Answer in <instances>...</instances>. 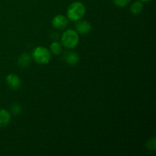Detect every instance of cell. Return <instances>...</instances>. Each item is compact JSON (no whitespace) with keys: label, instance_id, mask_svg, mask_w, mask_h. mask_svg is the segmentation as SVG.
Listing matches in <instances>:
<instances>
[{"label":"cell","instance_id":"6da1fadb","mask_svg":"<svg viewBox=\"0 0 156 156\" xmlns=\"http://www.w3.org/2000/svg\"><path fill=\"white\" fill-rule=\"evenodd\" d=\"M86 12L85 5L79 1L74 2L67 9V18L72 21H77L82 19Z\"/></svg>","mask_w":156,"mask_h":156},{"label":"cell","instance_id":"7a4b0ae2","mask_svg":"<svg viewBox=\"0 0 156 156\" xmlns=\"http://www.w3.org/2000/svg\"><path fill=\"white\" fill-rule=\"evenodd\" d=\"M61 42L63 47L68 49H74L79 43V36L75 30H66L61 37Z\"/></svg>","mask_w":156,"mask_h":156},{"label":"cell","instance_id":"3957f363","mask_svg":"<svg viewBox=\"0 0 156 156\" xmlns=\"http://www.w3.org/2000/svg\"><path fill=\"white\" fill-rule=\"evenodd\" d=\"M33 59L37 63L44 65L50 62L51 59V53L47 48L44 47H37L32 53Z\"/></svg>","mask_w":156,"mask_h":156},{"label":"cell","instance_id":"277c9868","mask_svg":"<svg viewBox=\"0 0 156 156\" xmlns=\"http://www.w3.org/2000/svg\"><path fill=\"white\" fill-rule=\"evenodd\" d=\"M69 24V19L63 15H57L52 20V25L54 28L62 29L66 28Z\"/></svg>","mask_w":156,"mask_h":156},{"label":"cell","instance_id":"5b68a950","mask_svg":"<svg viewBox=\"0 0 156 156\" xmlns=\"http://www.w3.org/2000/svg\"><path fill=\"white\" fill-rule=\"evenodd\" d=\"M91 30V24L86 20H79L76 21V30L81 34H87Z\"/></svg>","mask_w":156,"mask_h":156},{"label":"cell","instance_id":"8992f818","mask_svg":"<svg viewBox=\"0 0 156 156\" xmlns=\"http://www.w3.org/2000/svg\"><path fill=\"white\" fill-rule=\"evenodd\" d=\"M6 83L9 88L16 90L21 86V79L17 75L9 74L6 77Z\"/></svg>","mask_w":156,"mask_h":156},{"label":"cell","instance_id":"52a82bcc","mask_svg":"<svg viewBox=\"0 0 156 156\" xmlns=\"http://www.w3.org/2000/svg\"><path fill=\"white\" fill-rule=\"evenodd\" d=\"M64 59L69 65L75 66L79 62V56L76 52H66L64 55Z\"/></svg>","mask_w":156,"mask_h":156},{"label":"cell","instance_id":"ba28073f","mask_svg":"<svg viewBox=\"0 0 156 156\" xmlns=\"http://www.w3.org/2000/svg\"><path fill=\"white\" fill-rule=\"evenodd\" d=\"M11 121V114L5 109H0V127H5Z\"/></svg>","mask_w":156,"mask_h":156},{"label":"cell","instance_id":"9c48e42d","mask_svg":"<svg viewBox=\"0 0 156 156\" xmlns=\"http://www.w3.org/2000/svg\"><path fill=\"white\" fill-rule=\"evenodd\" d=\"M30 62H31V56L27 53H23L18 57V65H19V66L22 67V68H26V67L29 66Z\"/></svg>","mask_w":156,"mask_h":156},{"label":"cell","instance_id":"30bf717a","mask_svg":"<svg viewBox=\"0 0 156 156\" xmlns=\"http://www.w3.org/2000/svg\"><path fill=\"white\" fill-rule=\"evenodd\" d=\"M143 3L141 1H136L132 3L130 5V12L134 15H138L143 12Z\"/></svg>","mask_w":156,"mask_h":156},{"label":"cell","instance_id":"8fae6325","mask_svg":"<svg viewBox=\"0 0 156 156\" xmlns=\"http://www.w3.org/2000/svg\"><path fill=\"white\" fill-rule=\"evenodd\" d=\"M50 53H53V55H59L62 53V44L59 42H53L51 44H50Z\"/></svg>","mask_w":156,"mask_h":156},{"label":"cell","instance_id":"7c38bea8","mask_svg":"<svg viewBox=\"0 0 156 156\" xmlns=\"http://www.w3.org/2000/svg\"><path fill=\"white\" fill-rule=\"evenodd\" d=\"M22 111V108L20 105L18 104H14L13 105H12L11 107V112L12 114H13L14 115H19L20 114Z\"/></svg>","mask_w":156,"mask_h":156},{"label":"cell","instance_id":"4fadbf2b","mask_svg":"<svg viewBox=\"0 0 156 156\" xmlns=\"http://www.w3.org/2000/svg\"><path fill=\"white\" fill-rule=\"evenodd\" d=\"M130 1L131 0H113L114 4L120 8H123L125 7V6H126L129 2H130Z\"/></svg>","mask_w":156,"mask_h":156},{"label":"cell","instance_id":"5bb4252c","mask_svg":"<svg viewBox=\"0 0 156 156\" xmlns=\"http://www.w3.org/2000/svg\"><path fill=\"white\" fill-rule=\"evenodd\" d=\"M146 146H147V148L149 149V150H152V151L155 150L156 148L155 139L152 138L151 139V140H149V142L147 143V144H146Z\"/></svg>","mask_w":156,"mask_h":156},{"label":"cell","instance_id":"9a60e30c","mask_svg":"<svg viewBox=\"0 0 156 156\" xmlns=\"http://www.w3.org/2000/svg\"><path fill=\"white\" fill-rule=\"evenodd\" d=\"M140 1H141L142 2H147L151 1V0H140Z\"/></svg>","mask_w":156,"mask_h":156}]
</instances>
